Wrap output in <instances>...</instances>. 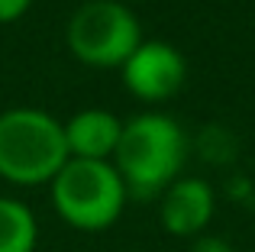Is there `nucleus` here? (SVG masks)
<instances>
[{"mask_svg":"<svg viewBox=\"0 0 255 252\" xmlns=\"http://www.w3.org/2000/svg\"><path fill=\"white\" fill-rule=\"evenodd\" d=\"M68 158H91V162H110L123 136V120L107 107H84L62 120Z\"/></svg>","mask_w":255,"mask_h":252,"instance_id":"obj_7","label":"nucleus"},{"mask_svg":"<svg viewBox=\"0 0 255 252\" xmlns=\"http://www.w3.org/2000/svg\"><path fill=\"white\" fill-rule=\"evenodd\" d=\"M52 210L65 227L78 233H104L123 217L129 191H126L113 162L68 158L49 184Z\"/></svg>","mask_w":255,"mask_h":252,"instance_id":"obj_3","label":"nucleus"},{"mask_svg":"<svg viewBox=\"0 0 255 252\" xmlns=\"http://www.w3.org/2000/svg\"><path fill=\"white\" fill-rule=\"evenodd\" d=\"M187 252H233V243L217 233H200L187 243Z\"/></svg>","mask_w":255,"mask_h":252,"instance_id":"obj_9","label":"nucleus"},{"mask_svg":"<svg viewBox=\"0 0 255 252\" xmlns=\"http://www.w3.org/2000/svg\"><path fill=\"white\" fill-rule=\"evenodd\" d=\"M142 39V23L123 0H84L65 23L68 52L100 71H120Z\"/></svg>","mask_w":255,"mask_h":252,"instance_id":"obj_4","label":"nucleus"},{"mask_svg":"<svg viewBox=\"0 0 255 252\" xmlns=\"http://www.w3.org/2000/svg\"><path fill=\"white\" fill-rule=\"evenodd\" d=\"M68 162L62 120L39 107L0 114V181L16 188H49Z\"/></svg>","mask_w":255,"mask_h":252,"instance_id":"obj_2","label":"nucleus"},{"mask_svg":"<svg viewBox=\"0 0 255 252\" xmlns=\"http://www.w3.org/2000/svg\"><path fill=\"white\" fill-rule=\"evenodd\" d=\"M217 214V194L207 178L181 175L174 184L162 191L158 197V223L174 240H187L207 233Z\"/></svg>","mask_w":255,"mask_h":252,"instance_id":"obj_6","label":"nucleus"},{"mask_svg":"<svg viewBox=\"0 0 255 252\" xmlns=\"http://www.w3.org/2000/svg\"><path fill=\"white\" fill-rule=\"evenodd\" d=\"M113 168L120 171L129 197L149 201L184 175L187 165V136L174 117L145 110L123 120V136L113 152Z\"/></svg>","mask_w":255,"mask_h":252,"instance_id":"obj_1","label":"nucleus"},{"mask_svg":"<svg viewBox=\"0 0 255 252\" xmlns=\"http://www.w3.org/2000/svg\"><path fill=\"white\" fill-rule=\"evenodd\" d=\"M39 220L29 204L0 194V252H36Z\"/></svg>","mask_w":255,"mask_h":252,"instance_id":"obj_8","label":"nucleus"},{"mask_svg":"<svg viewBox=\"0 0 255 252\" xmlns=\"http://www.w3.org/2000/svg\"><path fill=\"white\" fill-rule=\"evenodd\" d=\"M32 0H0V26L3 23H16L29 13Z\"/></svg>","mask_w":255,"mask_h":252,"instance_id":"obj_10","label":"nucleus"},{"mask_svg":"<svg viewBox=\"0 0 255 252\" xmlns=\"http://www.w3.org/2000/svg\"><path fill=\"white\" fill-rule=\"evenodd\" d=\"M120 78L139 104H165L184 88L187 58L165 39H142L123 62Z\"/></svg>","mask_w":255,"mask_h":252,"instance_id":"obj_5","label":"nucleus"}]
</instances>
